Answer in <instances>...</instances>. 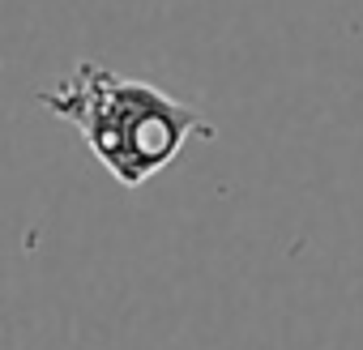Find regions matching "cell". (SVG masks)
<instances>
[{"mask_svg":"<svg viewBox=\"0 0 363 350\" xmlns=\"http://www.w3.org/2000/svg\"><path fill=\"white\" fill-rule=\"evenodd\" d=\"M35 103L73 124L86 149L124 188L150 184L184 154L193 137H218L214 120L193 103H179L150 81L124 77L94 60H77L73 73H65L56 86H43Z\"/></svg>","mask_w":363,"mask_h":350,"instance_id":"1","label":"cell"}]
</instances>
